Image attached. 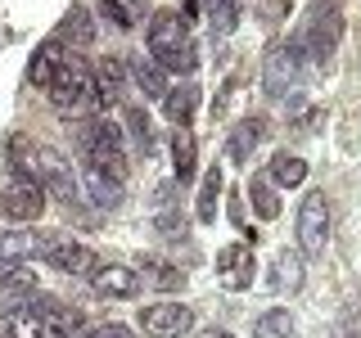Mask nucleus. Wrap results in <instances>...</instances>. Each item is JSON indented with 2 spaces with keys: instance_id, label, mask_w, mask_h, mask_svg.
Listing matches in <instances>:
<instances>
[{
  "instance_id": "39",
  "label": "nucleus",
  "mask_w": 361,
  "mask_h": 338,
  "mask_svg": "<svg viewBox=\"0 0 361 338\" xmlns=\"http://www.w3.org/2000/svg\"><path fill=\"white\" fill-rule=\"evenodd\" d=\"M90 338H131L127 325H99V330H90Z\"/></svg>"
},
{
  "instance_id": "36",
  "label": "nucleus",
  "mask_w": 361,
  "mask_h": 338,
  "mask_svg": "<svg viewBox=\"0 0 361 338\" xmlns=\"http://www.w3.org/2000/svg\"><path fill=\"white\" fill-rule=\"evenodd\" d=\"M325 338H361V315H357V311H348V315H343V320H338Z\"/></svg>"
},
{
  "instance_id": "29",
  "label": "nucleus",
  "mask_w": 361,
  "mask_h": 338,
  "mask_svg": "<svg viewBox=\"0 0 361 338\" xmlns=\"http://www.w3.org/2000/svg\"><path fill=\"white\" fill-rule=\"evenodd\" d=\"M99 9H104V18L113 27H135V23L145 18V9H149V0H99Z\"/></svg>"
},
{
  "instance_id": "8",
  "label": "nucleus",
  "mask_w": 361,
  "mask_h": 338,
  "mask_svg": "<svg viewBox=\"0 0 361 338\" xmlns=\"http://www.w3.org/2000/svg\"><path fill=\"white\" fill-rule=\"evenodd\" d=\"M140 330L149 338H185L195 330V311L180 307V302H154L140 311Z\"/></svg>"
},
{
  "instance_id": "9",
  "label": "nucleus",
  "mask_w": 361,
  "mask_h": 338,
  "mask_svg": "<svg viewBox=\"0 0 361 338\" xmlns=\"http://www.w3.org/2000/svg\"><path fill=\"white\" fill-rule=\"evenodd\" d=\"M45 212V185H32V180H9L5 194H0V217L5 221H37Z\"/></svg>"
},
{
  "instance_id": "1",
  "label": "nucleus",
  "mask_w": 361,
  "mask_h": 338,
  "mask_svg": "<svg viewBox=\"0 0 361 338\" xmlns=\"http://www.w3.org/2000/svg\"><path fill=\"white\" fill-rule=\"evenodd\" d=\"M338 41H343V14H338V0H312L307 18H302L298 37H293V50H298L302 63L325 68L334 59Z\"/></svg>"
},
{
  "instance_id": "18",
  "label": "nucleus",
  "mask_w": 361,
  "mask_h": 338,
  "mask_svg": "<svg viewBox=\"0 0 361 338\" xmlns=\"http://www.w3.org/2000/svg\"><path fill=\"white\" fill-rule=\"evenodd\" d=\"M267 140V122L262 118H244V122H235V131L226 135V158L231 163H248L253 158V149Z\"/></svg>"
},
{
  "instance_id": "22",
  "label": "nucleus",
  "mask_w": 361,
  "mask_h": 338,
  "mask_svg": "<svg viewBox=\"0 0 361 338\" xmlns=\"http://www.w3.org/2000/svg\"><path fill=\"white\" fill-rule=\"evenodd\" d=\"M307 270H302V253H280L276 266H271V289L276 293H298Z\"/></svg>"
},
{
  "instance_id": "37",
  "label": "nucleus",
  "mask_w": 361,
  "mask_h": 338,
  "mask_svg": "<svg viewBox=\"0 0 361 338\" xmlns=\"http://www.w3.org/2000/svg\"><path fill=\"white\" fill-rule=\"evenodd\" d=\"M253 5H257V14H262L267 23H280L285 9H289V0H253Z\"/></svg>"
},
{
  "instance_id": "16",
  "label": "nucleus",
  "mask_w": 361,
  "mask_h": 338,
  "mask_svg": "<svg viewBox=\"0 0 361 338\" xmlns=\"http://www.w3.org/2000/svg\"><path fill=\"white\" fill-rule=\"evenodd\" d=\"M68 63V50L59 41H45L37 45V54L27 59V86H41V90H50V82L59 77V68Z\"/></svg>"
},
{
  "instance_id": "3",
  "label": "nucleus",
  "mask_w": 361,
  "mask_h": 338,
  "mask_svg": "<svg viewBox=\"0 0 361 338\" xmlns=\"http://www.w3.org/2000/svg\"><path fill=\"white\" fill-rule=\"evenodd\" d=\"M77 149H82V163L109 172L113 180H127V149H122V131L104 118H82L77 122Z\"/></svg>"
},
{
  "instance_id": "31",
  "label": "nucleus",
  "mask_w": 361,
  "mask_h": 338,
  "mask_svg": "<svg viewBox=\"0 0 361 338\" xmlns=\"http://www.w3.org/2000/svg\"><path fill=\"white\" fill-rule=\"evenodd\" d=\"M203 9H208L212 37H231V32L240 27V9H235V0H203Z\"/></svg>"
},
{
  "instance_id": "25",
  "label": "nucleus",
  "mask_w": 361,
  "mask_h": 338,
  "mask_svg": "<svg viewBox=\"0 0 361 338\" xmlns=\"http://www.w3.org/2000/svg\"><path fill=\"white\" fill-rule=\"evenodd\" d=\"M271 185H302V180H307V163H302L298 154H289V149H280L276 158H271Z\"/></svg>"
},
{
  "instance_id": "12",
  "label": "nucleus",
  "mask_w": 361,
  "mask_h": 338,
  "mask_svg": "<svg viewBox=\"0 0 361 338\" xmlns=\"http://www.w3.org/2000/svg\"><path fill=\"white\" fill-rule=\"evenodd\" d=\"M37 167H41V185L45 189H54L68 208H73L77 199H82V189H77V180H73V172L63 167V158L54 154V149H37Z\"/></svg>"
},
{
  "instance_id": "13",
  "label": "nucleus",
  "mask_w": 361,
  "mask_h": 338,
  "mask_svg": "<svg viewBox=\"0 0 361 338\" xmlns=\"http://www.w3.org/2000/svg\"><path fill=\"white\" fill-rule=\"evenodd\" d=\"M90 289L99 293V298H118V302H127L140 293V275H135L131 266H99L95 275H90Z\"/></svg>"
},
{
  "instance_id": "33",
  "label": "nucleus",
  "mask_w": 361,
  "mask_h": 338,
  "mask_svg": "<svg viewBox=\"0 0 361 338\" xmlns=\"http://www.w3.org/2000/svg\"><path fill=\"white\" fill-rule=\"evenodd\" d=\"M145 266V280H149L154 289H185V270L180 266H167V262H158V257H149V262H140Z\"/></svg>"
},
{
  "instance_id": "11",
  "label": "nucleus",
  "mask_w": 361,
  "mask_h": 338,
  "mask_svg": "<svg viewBox=\"0 0 361 338\" xmlns=\"http://www.w3.org/2000/svg\"><path fill=\"white\" fill-rule=\"evenodd\" d=\"M32 293H41L37 289V266H27V262L0 266V311L14 307V302H27Z\"/></svg>"
},
{
  "instance_id": "2",
  "label": "nucleus",
  "mask_w": 361,
  "mask_h": 338,
  "mask_svg": "<svg viewBox=\"0 0 361 338\" xmlns=\"http://www.w3.org/2000/svg\"><path fill=\"white\" fill-rule=\"evenodd\" d=\"M149 54L163 73H195L199 63V50L190 41V27H185V14L176 9H163V14L149 18Z\"/></svg>"
},
{
  "instance_id": "24",
  "label": "nucleus",
  "mask_w": 361,
  "mask_h": 338,
  "mask_svg": "<svg viewBox=\"0 0 361 338\" xmlns=\"http://www.w3.org/2000/svg\"><path fill=\"white\" fill-rule=\"evenodd\" d=\"M199 108V86L195 82H185V86H167V95H163V113H167V122H190V113Z\"/></svg>"
},
{
  "instance_id": "23",
  "label": "nucleus",
  "mask_w": 361,
  "mask_h": 338,
  "mask_svg": "<svg viewBox=\"0 0 361 338\" xmlns=\"http://www.w3.org/2000/svg\"><path fill=\"white\" fill-rule=\"evenodd\" d=\"M54 37H59V41H73V45H82V50H86V45H95V23H90V14H86L82 5H73V9L59 18Z\"/></svg>"
},
{
  "instance_id": "28",
  "label": "nucleus",
  "mask_w": 361,
  "mask_h": 338,
  "mask_svg": "<svg viewBox=\"0 0 361 338\" xmlns=\"http://www.w3.org/2000/svg\"><path fill=\"white\" fill-rule=\"evenodd\" d=\"M253 338H298V325H293V315L285 307H276L253 320Z\"/></svg>"
},
{
  "instance_id": "7",
  "label": "nucleus",
  "mask_w": 361,
  "mask_h": 338,
  "mask_svg": "<svg viewBox=\"0 0 361 338\" xmlns=\"http://www.w3.org/2000/svg\"><path fill=\"white\" fill-rule=\"evenodd\" d=\"M41 257H45V266H54L59 275H73V280H90L99 270V257L86 244H73L68 234H50L41 244Z\"/></svg>"
},
{
  "instance_id": "14",
  "label": "nucleus",
  "mask_w": 361,
  "mask_h": 338,
  "mask_svg": "<svg viewBox=\"0 0 361 338\" xmlns=\"http://www.w3.org/2000/svg\"><path fill=\"white\" fill-rule=\"evenodd\" d=\"M41 311H45V293H32L27 302L5 307V338H41Z\"/></svg>"
},
{
  "instance_id": "26",
  "label": "nucleus",
  "mask_w": 361,
  "mask_h": 338,
  "mask_svg": "<svg viewBox=\"0 0 361 338\" xmlns=\"http://www.w3.org/2000/svg\"><path fill=\"white\" fill-rule=\"evenodd\" d=\"M221 189H226V180H221V172H217V167H212V172L203 176V185H199V203H195V217H199L203 225H212V221H217Z\"/></svg>"
},
{
  "instance_id": "20",
  "label": "nucleus",
  "mask_w": 361,
  "mask_h": 338,
  "mask_svg": "<svg viewBox=\"0 0 361 338\" xmlns=\"http://www.w3.org/2000/svg\"><path fill=\"white\" fill-rule=\"evenodd\" d=\"M131 86L140 90L145 99H163L167 95V73L154 63V54H135L131 59Z\"/></svg>"
},
{
  "instance_id": "40",
  "label": "nucleus",
  "mask_w": 361,
  "mask_h": 338,
  "mask_svg": "<svg viewBox=\"0 0 361 338\" xmlns=\"http://www.w3.org/2000/svg\"><path fill=\"white\" fill-rule=\"evenodd\" d=\"M199 338H231L226 330H208V334H199Z\"/></svg>"
},
{
  "instance_id": "27",
  "label": "nucleus",
  "mask_w": 361,
  "mask_h": 338,
  "mask_svg": "<svg viewBox=\"0 0 361 338\" xmlns=\"http://www.w3.org/2000/svg\"><path fill=\"white\" fill-rule=\"evenodd\" d=\"M122 63L118 59H99V68H95V90H99V108L104 104H118L122 99Z\"/></svg>"
},
{
  "instance_id": "19",
  "label": "nucleus",
  "mask_w": 361,
  "mask_h": 338,
  "mask_svg": "<svg viewBox=\"0 0 361 338\" xmlns=\"http://www.w3.org/2000/svg\"><path fill=\"white\" fill-rule=\"evenodd\" d=\"M199 144H195V131L185 127V122H180V127L172 131V180L176 185H190V180H195V167H199Z\"/></svg>"
},
{
  "instance_id": "30",
  "label": "nucleus",
  "mask_w": 361,
  "mask_h": 338,
  "mask_svg": "<svg viewBox=\"0 0 361 338\" xmlns=\"http://www.w3.org/2000/svg\"><path fill=\"white\" fill-rule=\"evenodd\" d=\"M244 194L253 199V208H257V217H262V221H276V217H280V199H276V185H271V176H253Z\"/></svg>"
},
{
  "instance_id": "15",
  "label": "nucleus",
  "mask_w": 361,
  "mask_h": 338,
  "mask_svg": "<svg viewBox=\"0 0 361 338\" xmlns=\"http://www.w3.org/2000/svg\"><path fill=\"white\" fill-rule=\"evenodd\" d=\"M41 338H82V311H73L68 302L45 293V311H41Z\"/></svg>"
},
{
  "instance_id": "38",
  "label": "nucleus",
  "mask_w": 361,
  "mask_h": 338,
  "mask_svg": "<svg viewBox=\"0 0 361 338\" xmlns=\"http://www.w3.org/2000/svg\"><path fill=\"white\" fill-rule=\"evenodd\" d=\"M176 189H180L176 180H163V185L154 189V208H158V212H167V208H172V203H176Z\"/></svg>"
},
{
  "instance_id": "34",
  "label": "nucleus",
  "mask_w": 361,
  "mask_h": 338,
  "mask_svg": "<svg viewBox=\"0 0 361 338\" xmlns=\"http://www.w3.org/2000/svg\"><path fill=\"white\" fill-rule=\"evenodd\" d=\"M289 118H293V131L312 135V131H316V122H321V113H316V108H307L302 99H289Z\"/></svg>"
},
{
  "instance_id": "21",
  "label": "nucleus",
  "mask_w": 361,
  "mask_h": 338,
  "mask_svg": "<svg viewBox=\"0 0 361 338\" xmlns=\"http://www.w3.org/2000/svg\"><path fill=\"white\" fill-rule=\"evenodd\" d=\"M41 244H45V239H37L32 230H0V266L37 257V253H41Z\"/></svg>"
},
{
  "instance_id": "17",
  "label": "nucleus",
  "mask_w": 361,
  "mask_h": 338,
  "mask_svg": "<svg viewBox=\"0 0 361 338\" xmlns=\"http://www.w3.org/2000/svg\"><path fill=\"white\" fill-rule=\"evenodd\" d=\"M82 189H86V199L104 212L122 208V180H113L109 172H99V167H90V163H82Z\"/></svg>"
},
{
  "instance_id": "32",
  "label": "nucleus",
  "mask_w": 361,
  "mask_h": 338,
  "mask_svg": "<svg viewBox=\"0 0 361 338\" xmlns=\"http://www.w3.org/2000/svg\"><path fill=\"white\" fill-rule=\"evenodd\" d=\"M127 131H131V144L140 158H154V127H149V113L145 108H127Z\"/></svg>"
},
{
  "instance_id": "4",
  "label": "nucleus",
  "mask_w": 361,
  "mask_h": 338,
  "mask_svg": "<svg viewBox=\"0 0 361 338\" xmlns=\"http://www.w3.org/2000/svg\"><path fill=\"white\" fill-rule=\"evenodd\" d=\"M50 104L59 113H68V118H95V108H99L95 68L68 54V63L59 68V77L50 82Z\"/></svg>"
},
{
  "instance_id": "10",
  "label": "nucleus",
  "mask_w": 361,
  "mask_h": 338,
  "mask_svg": "<svg viewBox=\"0 0 361 338\" xmlns=\"http://www.w3.org/2000/svg\"><path fill=\"white\" fill-rule=\"evenodd\" d=\"M253 248L248 244H226L221 253H217V280H221V289H231V293H240L253 284Z\"/></svg>"
},
{
  "instance_id": "35",
  "label": "nucleus",
  "mask_w": 361,
  "mask_h": 338,
  "mask_svg": "<svg viewBox=\"0 0 361 338\" xmlns=\"http://www.w3.org/2000/svg\"><path fill=\"white\" fill-rule=\"evenodd\" d=\"M154 225H158V234H167V239L185 234V217H180V212H158V217H154Z\"/></svg>"
},
{
  "instance_id": "5",
  "label": "nucleus",
  "mask_w": 361,
  "mask_h": 338,
  "mask_svg": "<svg viewBox=\"0 0 361 338\" xmlns=\"http://www.w3.org/2000/svg\"><path fill=\"white\" fill-rule=\"evenodd\" d=\"M298 82H302V59L293 41H271L262 54V90L271 99H289Z\"/></svg>"
},
{
  "instance_id": "6",
  "label": "nucleus",
  "mask_w": 361,
  "mask_h": 338,
  "mask_svg": "<svg viewBox=\"0 0 361 338\" xmlns=\"http://www.w3.org/2000/svg\"><path fill=\"white\" fill-rule=\"evenodd\" d=\"M325 244H330V199L316 189V194H307L302 208H298V253L302 257H321Z\"/></svg>"
}]
</instances>
